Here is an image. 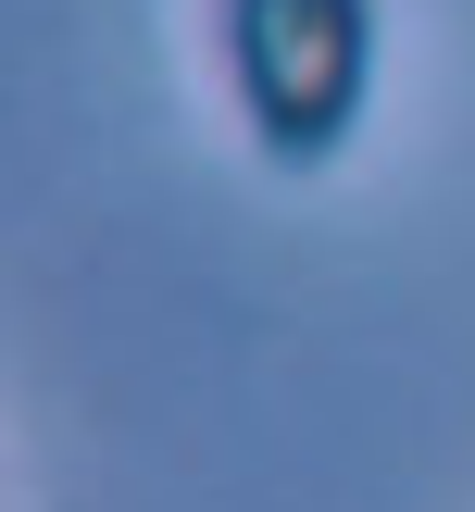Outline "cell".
Listing matches in <instances>:
<instances>
[{
  "mask_svg": "<svg viewBox=\"0 0 475 512\" xmlns=\"http://www.w3.org/2000/svg\"><path fill=\"white\" fill-rule=\"evenodd\" d=\"M225 50H238L250 138L275 163H325L375 75V0H225Z\"/></svg>",
  "mask_w": 475,
  "mask_h": 512,
  "instance_id": "cell-1",
  "label": "cell"
}]
</instances>
